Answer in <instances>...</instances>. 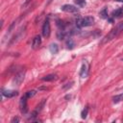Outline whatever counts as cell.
I'll list each match as a JSON object with an SVG mask.
<instances>
[{"label": "cell", "mask_w": 123, "mask_h": 123, "mask_svg": "<svg viewBox=\"0 0 123 123\" xmlns=\"http://www.w3.org/2000/svg\"><path fill=\"white\" fill-rule=\"evenodd\" d=\"M122 31H123V22H119L114 28H112V29L111 30V32H110L109 34H107V35L104 37V38L102 39L101 43H102V44H105V43H107V42L112 40V39L115 38Z\"/></svg>", "instance_id": "1"}, {"label": "cell", "mask_w": 123, "mask_h": 123, "mask_svg": "<svg viewBox=\"0 0 123 123\" xmlns=\"http://www.w3.org/2000/svg\"><path fill=\"white\" fill-rule=\"evenodd\" d=\"M94 23V18L92 16H86V17H80L76 20V24L79 27H87L91 26Z\"/></svg>", "instance_id": "2"}, {"label": "cell", "mask_w": 123, "mask_h": 123, "mask_svg": "<svg viewBox=\"0 0 123 123\" xmlns=\"http://www.w3.org/2000/svg\"><path fill=\"white\" fill-rule=\"evenodd\" d=\"M24 77H25V71H24V70H23V71H20V72H18V73H16L15 76L13 77V80H12L13 85H14V86H19V85L23 82Z\"/></svg>", "instance_id": "3"}, {"label": "cell", "mask_w": 123, "mask_h": 123, "mask_svg": "<svg viewBox=\"0 0 123 123\" xmlns=\"http://www.w3.org/2000/svg\"><path fill=\"white\" fill-rule=\"evenodd\" d=\"M42 36L44 37H48L50 36V32H51V28H50V22L48 19H46L43 23V26H42Z\"/></svg>", "instance_id": "4"}, {"label": "cell", "mask_w": 123, "mask_h": 123, "mask_svg": "<svg viewBox=\"0 0 123 123\" xmlns=\"http://www.w3.org/2000/svg\"><path fill=\"white\" fill-rule=\"evenodd\" d=\"M61 10L65 12H78V8H76L73 5H69V4H65L62 5L61 7Z\"/></svg>", "instance_id": "5"}, {"label": "cell", "mask_w": 123, "mask_h": 123, "mask_svg": "<svg viewBox=\"0 0 123 123\" xmlns=\"http://www.w3.org/2000/svg\"><path fill=\"white\" fill-rule=\"evenodd\" d=\"M27 97H26V95H24V96H22L21 97V99H20V102H19V108H20V111H21V112H23V113H25L26 111H27Z\"/></svg>", "instance_id": "6"}, {"label": "cell", "mask_w": 123, "mask_h": 123, "mask_svg": "<svg viewBox=\"0 0 123 123\" xmlns=\"http://www.w3.org/2000/svg\"><path fill=\"white\" fill-rule=\"evenodd\" d=\"M17 94H18V92L16 90H11V89H3L2 90V95L5 97H8V98L14 97Z\"/></svg>", "instance_id": "7"}, {"label": "cell", "mask_w": 123, "mask_h": 123, "mask_svg": "<svg viewBox=\"0 0 123 123\" xmlns=\"http://www.w3.org/2000/svg\"><path fill=\"white\" fill-rule=\"evenodd\" d=\"M40 43H41V37H40V36H36L34 38H33V41H32V47L34 48V49H37L39 45H40Z\"/></svg>", "instance_id": "8"}, {"label": "cell", "mask_w": 123, "mask_h": 123, "mask_svg": "<svg viewBox=\"0 0 123 123\" xmlns=\"http://www.w3.org/2000/svg\"><path fill=\"white\" fill-rule=\"evenodd\" d=\"M57 75L56 74H49V75H46L44 77L41 78L42 81H46V82H49V81H54V80H57Z\"/></svg>", "instance_id": "9"}, {"label": "cell", "mask_w": 123, "mask_h": 123, "mask_svg": "<svg viewBox=\"0 0 123 123\" xmlns=\"http://www.w3.org/2000/svg\"><path fill=\"white\" fill-rule=\"evenodd\" d=\"M123 15V9H117L112 12V16L115 18H119Z\"/></svg>", "instance_id": "10"}, {"label": "cell", "mask_w": 123, "mask_h": 123, "mask_svg": "<svg viewBox=\"0 0 123 123\" xmlns=\"http://www.w3.org/2000/svg\"><path fill=\"white\" fill-rule=\"evenodd\" d=\"M49 50H50V52H51L52 54H57V53L59 52V46H58V44H56V43L50 44Z\"/></svg>", "instance_id": "11"}, {"label": "cell", "mask_w": 123, "mask_h": 123, "mask_svg": "<svg viewBox=\"0 0 123 123\" xmlns=\"http://www.w3.org/2000/svg\"><path fill=\"white\" fill-rule=\"evenodd\" d=\"M86 74H87V67H86V63H84L82 65V68H81V71H80V75H81L82 78H85L86 76Z\"/></svg>", "instance_id": "12"}, {"label": "cell", "mask_w": 123, "mask_h": 123, "mask_svg": "<svg viewBox=\"0 0 123 123\" xmlns=\"http://www.w3.org/2000/svg\"><path fill=\"white\" fill-rule=\"evenodd\" d=\"M123 100V94H119V95H115L112 98V102L113 103H119L120 101Z\"/></svg>", "instance_id": "13"}, {"label": "cell", "mask_w": 123, "mask_h": 123, "mask_svg": "<svg viewBox=\"0 0 123 123\" xmlns=\"http://www.w3.org/2000/svg\"><path fill=\"white\" fill-rule=\"evenodd\" d=\"M100 16L102 18H108V12H107V9L104 8L101 12H100Z\"/></svg>", "instance_id": "14"}, {"label": "cell", "mask_w": 123, "mask_h": 123, "mask_svg": "<svg viewBox=\"0 0 123 123\" xmlns=\"http://www.w3.org/2000/svg\"><path fill=\"white\" fill-rule=\"evenodd\" d=\"M74 2L79 7H85L86 6V1L85 0H74Z\"/></svg>", "instance_id": "15"}, {"label": "cell", "mask_w": 123, "mask_h": 123, "mask_svg": "<svg viewBox=\"0 0 123 123\" xmlns=\"http://www.w3.org/2000/svg\"><path fill=\"white\" fill-rule=\"evenodd\" d=\"M66 45H67V48L68 49H72L74 47V41L71 38H68V40L66 41Z\"/></svg>", "instance_id": "16"}, {"label": "cell", "mask_w": 123, "mask_h": 123, "mask_svg": "<svg viewBox=\"0 0 123 123\" xmlns=\"http://www.w3.org/2000/svg\"><path fill=\"white\" fill-rule=\"evenodd\" d=\"M36 93H37L36 90H29V91H27V92L25 93V95H26L27 98H31V97H33Z\"/></svg>", "instance_id": "17"}, {"label": "cell", "mask_w": 123, "mask_h": 123, "mask_svg": "<svg viewBox=\"0 0 123 123\" xmlns=\"http://www.w3.org/2000/svg\"><path fill=\"white\" fill-rule=\"evenodd\" d=\"M44 103H45V99H43V100H42V101H41V102H40V103H39V104L37 105V110H36V111H37V112H38V111H40V110L42 109V107L44 106Z\"/></svg>", "instance_id": "18"}, {"label": "cell", "mask_w": 123, "mask_h": 123, "mask_svg": "<svg viewBox=\"0 0 123 123\" xmlns=\"http://www.w3.org/2000/svg\"><path fill=\"white\" fill-rule=\"evenodd\" d=\"M87 112H88V109L87 108H85V110H83V111H82V113H81V116H82V118H86V115H87Z\"/></svg>", "instance_id": "19"}, {"label": "cell", "mask_w": 123, "mask_h": 123, "mask_svg": "<svg viewBox=\"0 0 123 123\" xmlns=\"http://www.w3.org/2000/svg\"><path fill=\"white\" fill-rule=\"evenodd\" d=\"M18 121H19V118H18V117H13L11 122H12V123H14V122H18Z\"/></svg>", "instance_id": "20"}, {"label": "cell", "mask_w": 123, "mask_h": 123, "mask_svg": "<svg viewBox=\"0 0 123 123\" xmlns=\"http://www.w3.org/2000/svg\"><path fill=\"white\" fill-rule=\"evenodd\" d=\"M115 1H118V2H123V0H115Z\"/></svg>", "instance_id": "21"}, {"label": "cell", "mask_w": 123, "mask_h": 123, "mask_svg": "<svg viewBox=\"0 0 123 123\" xmlns=\"http://www.w3.org/2000/svg\"><path fill=\"white\" fill-rule=\"evenodd\" d=\"M30 1H31V0H26V3H29Z\"/></svg>", "instance_id": "22"}, {"label": "cell", "mask_w": 123, "mask_h": 123, "mask_svg": "<svg viewBox=\"0 0 123 123\" xmlns=\"http://www.w3.org/2000/svg\"><path fill=\"white\" fill-rule=\"evenodd\" d=\"M122 61H123V59H122Z\"/></svg>", "instance_id": "23"}]
</instances>
